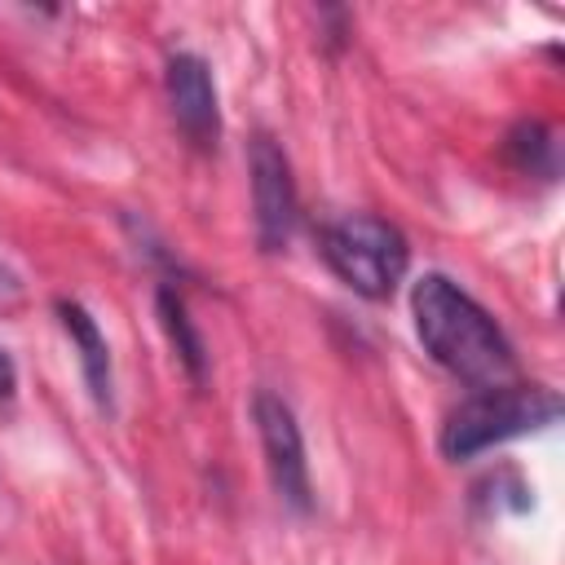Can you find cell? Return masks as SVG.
I'll list each match as a JSON object with an SVG mask.
<instances>
[{"instance_id": "cell-1", "label": "cell", "mask_w": 565, "mask_h": 565, "mask_svg": "<svg viewBox=\"0 0 565 565\" xmlns=\"http://www.w3.org/2000/svg\"><path fill=\"white\" fill-rule=\"evenodd\" d=\"M411 318L424 353L468 388H499L516 375V353L503 327L455 278L424 274L411 287Z\"/></svg>"}, {"instance_id": "cell-11", "label": "cell", "mask_w": 565, "mask_h": 565, "mask_svg": "<svg viewBox=\"0 0 565 565\" xmlns=\"http://www.w3.org/2000/svg\"><path fill=\"white\" fill-rule=\"evenodd\" d=\"M22 296V282H18V274L0 260V305H9V300H18Z\"/></svg>"}, {"instance_id": "cell-8", "label": "cell", "mask_w": 565, "mask_h": 565, "mask_svg": "<svg viewBox=\"0 0 565 565\" xmlns=\"http://www.w3.org/2000/svg\"><path fill=\"white\" fill-rule=\"evenodd\" d=\"M154 309H159V322H163L168 344L177 349L185 375H190L194 384H203V380H207V344H203V335H199V327H194V318H190V309H185V296L163 282V287L154 291Z\"/></svg>"}, {"instance_id": "cell-9", "label": "cell", "mask_w": 565, "mask_h": 565, "mask_svg": "<svg viewBox=\"0 0 565 565\" xmlns=\"http://www.w3.org/2000/svg\"><path fill=\"white\" fill-rule=\"evenodd\" d=\"M503 159H508L521 177H543V181H552L556 168H561L556 132H552L543 119H521V124H512V132L503 137Z\"/></svg>"}, {"instance_id": "cell-10", "label": "cell", "mask_w": 565, "mask_h": 565, "mask_svg": "<svg viewBox=\"0 0 565 565\" xmlns=\"http://www.w3.org/2000/svg\"><path fill=\"white\" fill-rule=\"evenodd\" d=\"M13 388H18V366H13V358L0 349V402H9Z\"/></svg>"}, {"instance_id": "cell-6", "label": "cell", "mask_w": 565, "mask_h": 565, "mask_svg": "<svg viewBox=\"0 0 565 565\" xmlns=\"http://www.w3.org/2000/svg\"><path fill=\"white\" fill-rule=\"evenodd\" d=\"M163 93L177 128L194 150H212L221 141V102L212 66L199 53H172L163 66Z\"/></svg>"}, {"instance_id": "cell-5", "label": "cell", "mask_w": 565, "mask_h": 565, "mask_svg": "<svg viewBox=\"0 0 565 565\" xmlns=\"http://www.w3.org/2000/svg\"><path fill=\"white\" fill-rule=\"evenodd\" d=\"M247 172H252V212H256V243L260 252H282L296 230V177L282 146L265 132L247 146Z\"/></svg>"}, {"instance_id": "cell-3", "label": "cell", "mask_w": 565, "mask_h": 565, "mask_svg": "<svg viewBox=\"0 0 565 565\" xmlns=\"http://www.w3.org/2000/svg\"><path fill=\"white\" fill-rule=\"evenodd\" d=\"M318 252L327 269L366 300H388L411 265L406 234L375 212H344L318 230Z\"/></svg>"}, {"instance_id": "cell-4", "label": "cell", "mask_w": 565, "mask_h": 565, "mask_svg": "<svg viewBox=\"0 0 565 565\" xmlns=\"http://www.w3.org/2000/svg\"><path fill=\"white\" fill-rule=\"evenodd\" d=\"M252 419H256V437L265 450V468L274 481V494L291 508V512H309L313 508V486H309V459H305V433L296 424V411L260 388L252 397Z\"/></svg>"}, {"instance_id": "cell-7", "label": "cell", "mask_w": 565, "mask_h": 565, "mask_svg": "<svg viewBox=\"0 0 565 565\" xmlns=\"http://www.w3.org/2000/svg\"><path fill=\"white\" fill-rule=\"evenodd\" d=\"M57 322L75 344V358H79V371H84V384H88L93 402L102 411H110L115 406V366H110V349H106V335H102L97 318L79 300H57Z\"/></svg>"}, {"instance_id": "cell-2", "label": "cell", "mask_w": 565, "mask_h": 565, "mask_svg": "<svg viewBox=\"0 0 565 565\" xmlns=\"http://www.w3.org/2000/svg\"><path fill=\"white\" fill-rule=\"evenodd\" d=\"M561 419V393L547 384H499V388H472L446 424H441V455L446 459H477L512 437L539 433Z\"/></svg>"}]
</instances>
